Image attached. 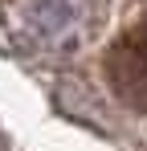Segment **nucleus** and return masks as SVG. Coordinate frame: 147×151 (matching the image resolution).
Segmentation results:
<instances>
[{
    "label": "nucleus",
    "instance_id": "1",
    "mask_svg": "<svg viewBox=\"0 0 147 151\" xmlns=\"http://www.w3.org/2000/svg\"><path fill=\"white\" fill-rule=\"evenodd\" d=\"M94 0H12L8 4V29L17 33V41L41 53L78 49L94 29Z\"/></svg>",
    "mask_w": 147,
    "mask_h": 151
},
{
    "label": "nucleus",
    "instance_id": "2",
    "mask_svg": "<svg viewBox=\"0 0 147 151\" xmlns=\"http://www.w3.org/2000/svg\"><path fill=\"white\" fill-rule=\"evenodd\" d=\"M106 78H110L115 94L131 110H143L147 114V45H143L139 33L122 37L119 45L106 53Z\"/></svg>",
    "mask_w": 147,
    "mask_h": 151
},
{
    "label": "nucleus",
    "instance_id": "3",
    "mask_svg": "<svg viewBox=\"0 0 147 151\" xmlns=\"http://www.w3.org/2000/svg\"><path fill=\"white\" fill-rule=\"evenodd\" d=\"M135 33H139V37H143V45H147V21H143V29H135Z\"/></svg>",
    "mask_w": 147,
    "mask_h": 151
},
{
    "label": "nucleus",
    "instance_id": "4",
    "mask_svg": "<svg viewBox=\"0 0 147 151\" xmlns=\"http://www.w3.org/2000/svg\"><path fill=\"white\" fill-rule=\"evenodd\" d=\"M0 151H4V139H0Z\"/></svg>",
    "mask_w": 147,
    "mask_h": 151
}]
</instances>
